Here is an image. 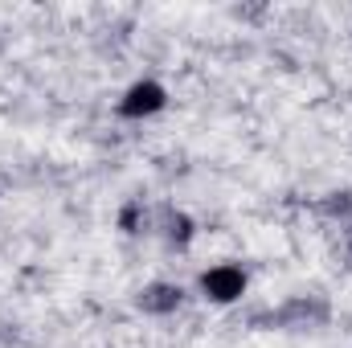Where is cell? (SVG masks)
Returning <instances> with one entry per match:
<instances>
[{
    "label": "cell",
    "instance_id": "obj_1",
    "mask_svg": "<svg viewBox=\"0 0 352 348\" xmlns=\"http://www.w3.org/2000/svg\"><path fill=\"white\" fill-rule=\"evenodd\" d=\"M201 295L213 299V303H238L246 295V270L234 266V262H221V266H209L201 274Z\"/></svg>",
    "mask_w": 352,
    "mask_h": 348
},
{
    "label": "cell",
    "instance_id": "obj_2",
    "mask_svg": "<svg viewBox=\"0 0 352 348\" xmlns=\"http://www.w3.org/2000/svg\"><path fill=\"white\" fill-rule=\"evenodd\" d=\"M164 107H168V90L160 87V83H152V78L127 87V94L119 98V115L123 119H148V115H156Z\"/></svg>",
    "mask_w": 352,
    "mask_h": 348
},
{
    "label": "cell",
    "instance_id": "obj_3",
    "mask_svg": "<svg viewBox=\"0 0 352 348\" xmlns=\"http://www.w3.org/2000/svg\"><path fill=\"white\" fill-rule=\"evenodd\" d=\"M324 320H328V303H320V299H291L274 316V324H283V328H311V324H324Z\"/></svg>",
    "mask_w": 352,
    "mask_h": 348
},
{
    "label": "cell",
    "instance_id": "obj_4",
    "mask_svg": "<svg viewBox=\"0 0 352 348\" xmlns=\"http://www.w3.org/2000/svg\"><path fill=\"white\" fill-rule=\"evenodd\" d=\"M180 287L176 283H148L144 291H140V312H148V316H173L176 307H180Z\"/></svg>",
    "mask_w": 352,
    "mask_h": 348
},
{
    "label": "cell",
    "instance_id": "obj_5",
    "mask_svg": "<svg viewBox=\"0 0 352 348\" xmlns=\"http://www.w3.org/2000/svg\"><path fill=\"white\" fill-rule=\"evenodd\" d=\"M188 238H192V221H188L184 213H173V217H168V242L188 246Z\"/></svg>",
    "mask_w": 352,
    "mask_h": 348
},
{
    "label": "cell",
    "instance_id": "obj_6",
    "mask_svg": "<svg viewBox=\"0 0 352 348\" xmlns=\"http://www.w3.org/2000/svg\"><path fill=\"white\" fill-rule=\"evenodd\" d=\"M119 226H123L127 234H140V230H135V226H140V205H135V201H131V205L119 213Z\"/></svg>",
    "mask_w": 352,
    "mask_h": 348
},
{
    "label": "cell",
    "instance_id": "obj_7",
    "mask_svg": "<svg viewBox=\"0 0 352 348\" xmlns=\"http://www.w3.org/2000/svg\"><path fill=\"white\" fill-rule=\"evenodd\" d=\"M349 262H352V234H349Z\"/></svg>",
    "mask_w": 352,
    "mask_h": 348
}]
</instances>
